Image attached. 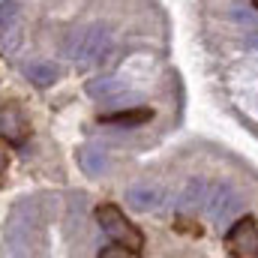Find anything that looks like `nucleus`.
<instances>
[{
    "mask_svg": "<svg viewBox=\"0 0 258 258\" xmlns=\"http://www.w3.org/2000/svg\"><path fill=\"white\" fill-rule=\"evenodd\" d=\"M252 6H255V9H258V0H252Z\"/></svg>",
    "mask_w": 258,
    "mask_h": 258,
    "instance_id": "4468645a",
    "label": "nucleus"
},
{
    "mask_svg": "<svg viewBox=\"0 0 258 258\" xmlns=\"http://www.w3.org/2000/svg\"><path fill=\"white\" fill-rule=\"evenodd\" d=\"M123 87L126 84L120 78H93V81H87V93L93 99H111V96L123 93Z\"/></svg>",
    "mask_w": 258,
    "mask_h": 258,
    "instance_id": "9d476101",
    "label": "nucleus"
},
{
    "mask_svg": "<svg viewBox=\"0 0 258 258\" xmlns=\"http://www.w3.org/2000/svg\"><path fill=\"white\" fill-rule=\"evenodd\" d=\"M237 210H240V195H237V189H231L228 183H213L210 186L207 213H210L213 222H228Z\"/></svg>",
    "mask_w": 258,
    "mask_h": 258,
    "instance_id": "39448f33",
    "label": "nucleus"
},
{
    "mask_svg": "<svg viewBox=\"0 0 258 258\" xmlns=\"http://www.w3.org/2000/svg\"><path fill=\"white\" fill-rule=\"evenodd\" d=\"M6 165H9V159H6V150H3V147H0V174H3V171H6Z\"/></svg>",
    "mask_w": 258,
    "mask_h": 258,
    "instance_id": "ddd939ff",
    "label": "nucleus"
},
{
    "mask_svg": "<svg viewBox=\"0 0 258 258\" xmlns=\"http://www.w3.org/2000/svg\"><path fill=\"white\" fill-rule=\"evenodd\" d=\"M207 198H210V183L207 180H192L183 195H180V210H201V207H207Z\"/></svg>",
    "mask_w": 258,
    "mask_h": 258,
    "instance_id": "6e6552de",
    "label": "nucleus"
},
{
    "mask_svg": "<svg viewBox=\"0 0 258 258\" xmlns=\"http://www.w3.org/2000/svg\"><path fill=\"white\" fill-rule=\"evenodd\" d=\"M0 138L9 147H24L27 138H30V120H27V114L21 111V105L15 99L0 105Z\"/></svg>",
    "mask_w": 258,
    "mask_h": 258,
    "instance_id": "20e7f679",
    "label": "nucleus"
},
{
    "mask_svg": "<svg viewBox=\"0 0 258 258\" xmlns=\"http://www.w3.org/2000/svg\"><path fill=\"white\" fill-rule=\"evenodd\" d=\"M78 162H81V168L87 171V174H102L105 168H108V156H105V150L102 147H81V153H78Z\"/></svg>",
    "mask_w": 258,
    "mask_h": 258,
    "instance_id": "1a4fd4ad",
    "label": "nucleus"
},
{
    "mask_svg": "<svg viewBox=\"0 0 258 258\" xmlns=\"http://www.w3.org/2000/svg\"><path fill=\"white\" fill-rule=\"evenodd\" d=\"M225 252L234 258H258V222L255 216H240L225 231Z\"/></svg>",
    "mask_w": 258,
    "mask_h": 258,
    "instance_id": "7ed1b4c3",
    "label": "nucleus"
},
{
    "mask_svg": "<svg viewBox=\"0 0 258 258\" xmlns=\"http://www.w3.org/2000/svg\"><path fill=\"white\" fill-rule=\"evenodd\" d=\"M126 204L138 213H147V210H156L162 204V192L153 186H132L126 192Z\"/></svg>",
    "mask_w": 258,
    "mask_h": 258,
    "instance_id": "423d86ee",
    "label": "nucleus"
},
{
    "mask_svg": "<svg viewBox=\"0 0 258 258\" xmlns=\"http://www.w3.org/2000/svg\"><path fill=\"white\" fill-rule=\"evenodd\" d=\"M24 75H27L36 87H48V84H54V81H57L60 69H57L54 63H27V66H24Z\"/></svg>",
    "mask_w": 258,
    "mask_h": 258,
    "instance_id": "9b49d317",
    "label": "nucleus"
},
{
    "mask_svg": "<svg viewBox=\"0 0 258 258\" xmlns=\"http://www.w3.org/2000/svg\"><path fill=\"white\" fill-rule=\"evenodd\" d=\"M150 117H153V111H150V108H126V111L102 114L99 120H102V123H114V126H144Z\"/></svg>",
    "mask_w": 258,
    "mask_h": 258,
    "instance_id": "0eeeda50",
    "label": "nucleus"
},
{
    "mask_svg": "<svg viewBox=\"0 0 258 258\" xmlns=\"http://www.w3.org/2000/svg\"><path fill=\"white\" fill-rule=\"evenodd\" d=\"M12 18H15V3L0 6V30H3V33H6V27L12 24Z\"/></svg>",
    "mask_w": 258,
    "mask_h": 258,
    "instance_id": "f8f14e48",
    "label": "nucleus"
},
{
    "mask_svg": "<svg viewBox=\"0 0 258 258\" xmlns=\"http://www.w3.org/2000/svg\"><path fill=\"white\" fill-rule=\"evenodd\" d=\"M96 222H99V228L114 240V246H126L135 255L144 249V231H141L135 222H129L120 207H114V204H99V207H96Z\"/></svg>",
    "mask_w": 258,
    "mask_h": 258,
    "instance_id": "f03ea898",
    "label": "nucleus"
},
{
    "mask_svg": "<svg viewBox=\"0 0 258 258\" xmlns=\"http://www.w3.org/2000/svg\"><path fill=\"white\" fill-rule=\"evenodd\" d=\"M66 57H72L75 63H105L108 54L114 51V39L111 30L102 24L84 27V30H72L63 42Z\"/></svg>",
    "mask_w": 258,
    "mask_h": 258,
    "instance_id": "f257e3e1",
    "label": "nucleus"
}]
</instances>
